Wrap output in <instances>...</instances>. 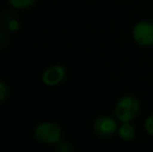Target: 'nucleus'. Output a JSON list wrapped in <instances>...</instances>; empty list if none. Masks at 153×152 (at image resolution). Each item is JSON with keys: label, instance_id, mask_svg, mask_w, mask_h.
Here are the masks:
<instances>
[{"label": "nucleus", "instance_id": "obj_6", "mask_svg": "<svg viewBox=\"0 0 153 152\" xmlns=\"http://www.w3.org/2000/svg\"><path fill=\"white\" fill-rule=\"evenodd\" d=\"M119 136L122 140L124 141H130L134 138L135 136V129L131 124L124 123L120 126L119 128Z\"/></svg>", "mask_w": 153, "mask_h": 152}, {"label": "nucleus", "instance_id": "obj_9", "mask_svg": "<svg viewBox=\"0 0 153 152\" xmlns=\"http://www.w3.org/2000/svg\"><path fill=\"white\" fill-rule=\"evenodd\" d=\"M145 129L149 134L153 136V115L147 118L145 122Z\"/></svg>", "mask_w": 153, "mask_h": 152}, {"label": "nucleus", "instance_id": "obj_10", "mask_svg": "<svg viewBox=\"0 0 153 152\" xmlns=\"http://www.w3.org/2000/svg\"><path fill=\"white\" fill-rule=\"evenodd\" d=\"M19 27H20V24H19V22L17 20H10V22H8V28L12 31L18 30Z\"/></svg>", "mask_w": 153, "mask_h": 152}, {"label": "nucleus", "instance_id": "obj_3", "mask_svg": "<svg viewBox=\"0 0 153 152\" xmlns=\"http://www.w3.org/2000/svg\"><path fill=\"white\" fill-rule=\"evenodd\" d=\"M133 39L142 46L153 45V23L140 22L134 26L132 31Z\"/></svg>", "mask_w": 153, "mask_h": 152}, {"label": "nucleus", "instance_id": "obj_11", "mask_svg": "<svg viewBox=\"0 0 153 152\" xmlns=\"http://www.w3.org/2000/svg\"><path fill=\"white\" fill-rule=\"evenodd\" d=\"M59 152H71V146L68 143H62L59 146Z\"/></svg>", "mask_w": 153, "mask_h": 152}, {"label": "nucleus", "instance_id": "obj_1", "mask_svg": "<svg viewBox=\"0 0 153 152\" xmlns=\"http://www.w3.org/2000/svg\"><path fill=\"white\" fill-rule=\"evenodd\" d=\"M34 136L44 144H57L62 138V129L53 122H43L36 127Z\"/></svg>", "mask_w": 153, "mask_h": 152}, {"label": "nucleus", "instance_id": "obj_5", "mask_svg": "<svg viewBox=\"0 0 153 152\" xmlns=\"http://www.w3.org/2000/svg\"><path fill=\"white\" fill-rule=\"evenodd\" d=\"M94 129L100 136H111L117 130V122L111 117L102 116L94 124Z\"/></svg>", "mask_w": 153, "mask_h": 152}, {"label": "nucleus", "instance_id": "obj_2", "mask_svg": "<svg viewBox=\"0 0 153 152\" xmlns=\"http://www.w3.org/2000/svg\"><path fill=\"white\" fill-rule=\"evenodd\" d=\"M140 110V104L132 96H125L119 100L116 106V116L120 121L128 123L137 115Z\"/></svg>", "mask_w": 153, "mask_h": 152}, {"label": "nucleus", "instance_id": "obj_4", "mask_svg": "<svg viewBox=\"0 0 153 152\" xmlns=\"http://www.w3.org/2000/svg\"><path fill=\"white\" fill-rule=\"evenodd\" d=\"M66 77V70L61 65H52L48 67L42 75L44 85L48 87H55L59 85Z\"/></svg>", "mask_w": 153, "mask_h": 152}, {"label": "nucleus", "instance_id": "obj_8", "mask_svg": "<svg viewBox=\"0 0 153 152\" xmlns=\"http://www.w3.org/2000/svg\"><path fill=\"white\" fill-rule=\"evenodd\" d=\"M8 95V87L3 81L0 80V102L4 101Z\"/></svg>", "mask_w": 153, "mask_h": 152}, {"label": "nucleus", "instance_id": "obj_7", "mask_svg": "<svg viewBox=\"0 0 153 152\" xmlns=\"http://www.w3.org/2000/svg\"><path fill=\"white\" fill-rule=\"evenodd\" d=\"M8 2L13 7L23 10V8H27L31 6L36 2V0H8Z\"/></svg>", "mask_w": 153, "mask_h": 152}]
</instances>
